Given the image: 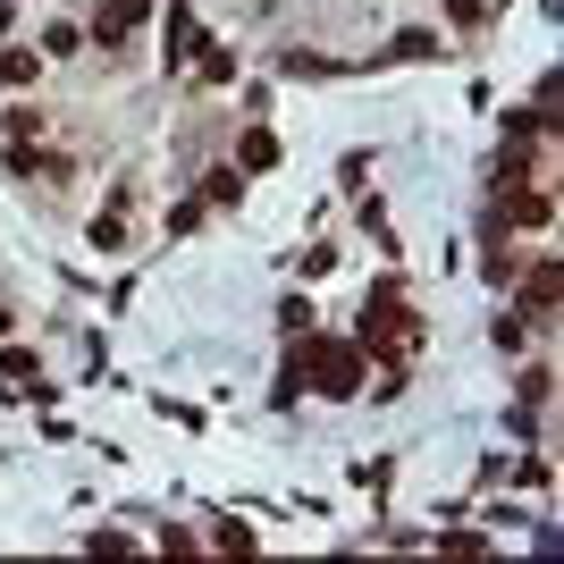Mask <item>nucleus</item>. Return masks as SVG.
<instances>
[{
  "mask_svg": "<svg viewBox=\"0 0 564 564\" xmlns=\"http://www.w3.org/2000/svg\"><path fill=\"white\" fill-rule=\"evenodd\" d=\"M295 371H312L320 396H363V345L354 338H312V354Z\"/></svg>",
  "mask_w": 564,
  "mask_h": 564,
  "instance_id": "1",
  "label": "nucleus"
},
{
  "mask_svg": "<svg viewBox=\"0 0 564 564\" xmlns=\"http://www.w3.org/2000/svg\"><path fill=\"white\" fill-rule=\"evenodd\" d=\"M413 338H421L413 312L388 295V286H371V304H363V338H354V345H363V354H379V345H388V354H413Z\"/></svg>",
  "mask_w": 564,
  "mask_h": 564,
  "instance_id": "2",
  "label": "nucleus"
},
{
  "mask_svg": "<svg viewBox=\"0 0 564 564\" xmlns=\"http://www.w3.org/2000/svg\"><path fill=\"white\" fill-rule=\"evenodd\" d=\"M144 17H152V0H101V26L94 34H101V42H126Z\"/></svg>",
  "mask_w": 564,
  "mask_h": 564,
  "instance_id": "3",
  "label": "nucleus"
},
{
  "mask_svg": "<svg viewBox=\"0 0 564 564\" xmlns=\"http://www.w3.org/2000/svg\"><path fill=\"white\" fill-rule=\"evenodd\" d=\"M42 76V51H17V42H0V94H17Z\"/></svg>",
  "mask_w": 564,
  "mask_h": 564,
  "instance_id": "4",
  "label": "nucleus"
},
{
  "mask_svg": "<svg viewBox=\"0 0 564 564\" xmlns=\"http://www.w3.org/2000/svg\"><path fill=\"white\" fill-rule=\"evenodd\" d=\"M498 211H505V220H523V228H548V220H556V203H548V194H514V186L498 194Z\"/></svg>",
  "mask_w": 564,
  "mask_h": 564,
  "instance_id": "5",
  "label": "nucleus"
},
{
  "mask_svg": "<svg viewBox=\"0 0 564 564\" xmlns=\"http://www.w3.org/2000/svg\"><path fill=\"white\" fill-rule=\"evenodd\" d=\"M556 286H564V270H556V261H539V270H531V304H523V312L556 320Z\"/></svg>",
  "mask_w": 564,
  "mask_h": 564,
  "instance_id": "6",
  "label": "nucleus"
},
{
  "mask_svg": "<svg viewBox=\"0 0 564 564\" xmlns=\"http://www.w3.org/2000/svg\"><path fill=\"white\" fill-rule=\"evenodd\" d=\"M194 76H203V85H228V76H236V51H228V42H194Z\"/></svg>",
  "mask_w": 564,
  "mask_h": 564,
  "instance_id": "7",
  "label": "nucleus"
},
{
  "mask_svg": "<svg viewBox=\"0 0 564 564\" xmlns=\"http://www.w3.org/2000/svg\"><path fill=\"white\" fill-rule=\"evenodd\" d=\"M236 160H245V169H279V135H270V126H245Z\"/></svg>",
  "mask_w": 564,
  "mask_h": 564,
  "instance_id": "8",
  "label": "nucleus"
},
{
  "mask_svg": "<svg viewBox=\"0 0 564 564\" xmlns=\"http://www.w3.org/2000/svg\"><path fill=\"white\" fill-rule=\"evenodd\" d=\"M194 42H203V34H194V17H186V9H169V68L194 60Z\"/></svg>",
  "mask_w": 564,
  "mask_h": 564,
  "instance_id": "9",
  "label": "nucleus"
},
{
  "mask_svg": "<svg viewBox=\"0 0 564 564\" xmlns=\"http://www.w3.org/2000/svg\"><path fill=\"white\" fill-rule=\"evenodd\" d=\"M388 51H396V60H439V34H421V26H413V34H396Z\"/></svg>",
  "mask_w": 564,
  "mask_h": 564,
  "instance_id": "10",
  "label": "nucleus"
},
{
  "mask_svg": "<svg viewBox=\"0 0 564 564\" xmlns=\"http://www.w3.org/2000/svg\"><path fill=\"white\" fill-rule=\"evenodd\" d=\"M203 194H211V203H236V194H245V177H236V169H211V177H203Z\"/></svg>",
  "mask_w": 564,
  "mask_h": 564,
  "instance_id": "11",
  "label": "nucleus"
},
{
  "mask_svg": "<svg viewBox=\"0 0 564 564\" xmlns=\"http://www.w3.org/2000/svg\"><path fill=\"white\" fill-rule=\"evenodd\" d=\"M523 338H531V312H505V320H498V345H505V354H514V345H523Z\"/></svg>",
  "mask_w": 564,
  "mask_h": 564,
  "instance_id": "12",
  "label": "nucleus"
},
{
  "mask_svg": "<svg viewBox=\"0 0 564 564\" xmlns=\"http://www.w3.org/2000/svg\"><path fill=\"white\" fill-rule=\"evenodd\" d=\"M0 345H9V312H0Z\"/></svg>",
  "mask_w": 564,
  "mask_h": 564,
  "instance_id": "13",
  "label": "nucleus"
}]
</instances>
